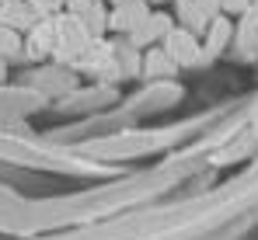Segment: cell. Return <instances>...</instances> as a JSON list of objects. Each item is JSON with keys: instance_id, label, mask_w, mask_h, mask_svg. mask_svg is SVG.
Instances as JSON below:
<instances>
[{"instance_id": "cell-13", "label": "cell", "mask_w": 258, "mask_h": 240, "mask_svg": "<svg viewBox=\"0 0 258 240\" xmlns=\"http://www.w3.org/2000/svg\"><path fill=\"white\" fill-rule=\"evenodd\" d=\"M251 4H255V0H220V11H227V14H244Z\"/></svg>"}, {"instance_id": "cell-11", "label": "cell", "mask_w": 258, "mask_h": 240, "mask_svg": "<svg viewBox=\"0 0 258 240\" xmlns=\"http://www.w3.org/2000/svg\"><path fill=\"white\" fill-rule=\"evenodd\" d=\"M18 52H21V39H18V32L7 28V25H0V59H11V56H18Z\"/></svg>"}, {"instance_id": "cell-5", "label": "cell", "mask_w": 258, "mask_h": 240, "mask_svg": "<svg viewBox=\"0 0 258 240\" xmlns=\"http://www.w3.org/2000/svg\"><path fill=\"white\" fill-rule=\"evenodd\" d=\"M230 32H234L230 18H220V14L210 18V25H206V32H203V35H206V39H203V45H206V49H203V63L213 59V56H220L223 45H230Z\"/></svg>"}, {"instance_id": "cell-7", "label": "cell", "mask_w": 258, "mask_h": 240, "mask_svg": "<svg viewBox=\"0 0 258 240\" xmlns=\"http://www.w3.org/2000/svg\"><path fill=\"white\" fill-rule=\"evenodd\" d=\"M147 14H150L147 0H143V4H122V7H112V11H108V28H112V32H126V35H129Z\"/></svg>"}, {"instance_id": "cell-3", "label": "cell", "mask_w": 258, "mask_h": 240, "mask_svg": "<svg viewBox=\"0 0 258 240\" xmlns=\"http://www.w3.org/2000/svg\"><path fill=\"white\" fill-rule=\"evenodd\" d=\"M174 28V18L171 14H164V11H150L133 32H129V45H136V49H147V45H154V42H161L168 32Z\"/></svg>"}, {"instance_id": "cell-4", "label": "cell", "mask_w": 258, "mask_h": 240, "mask_svg": "<svg viewBox=\"0 0 258 240\" xmlns=\"http://www.w3.org/2000/svg\"><path fill=\"white\" fill-rule=\"evenodd\" d=\"M52 49H56V21L52 18H39L28 28V56L42 59V56H52Z\"/></svg>"}, {"instance_id": "cell-17", "label": "cell", "mask_w": 258, "mask_h": 240, "mask_svg": "<svg viewBox=\"0 0 258 240\" xmlns=\"http://www.w3.org/2000/svg\"><path fill=\"white\" fill-rule=\"evenodd\" d=\"M154 4H171V0H154Z\"/></svg>"}, {"instance_id": "cell-2", "label": "cell", "mask_w": 258, "mask_h": 240, "mask_svg": "<svg viewBox=\"0 0 258 240\" xmlns=\"http://www.w3.org/2000/svg\"><path fill=\"white\" fill-rule=\"evenodd\" d=\"M161 42H164L161 49L168 52V59H171L174 66H199L203 63V42H199V35H192L188 28L174 25Z\"/></svg>"}, {"instance_id": "cell-9", "label": "cell", "mask_w": 258, "mask_h": 240, "mask_svg": "<svg viewBox=\"0 0 258 240\" xmlns=\"http://www.w3.org/2000/svg\"><path fill=\"white\" fill-rule=\"evenodd\" d=\"M174 11H178V18H174V21H178L181 28H188L192 35H203V32H206L210 18L196 7V0H174Z\"/></svg>"}, {"instance_id": "cell-8", "label": "cell", "mask_w": 258, "mask_h": 240, "mask_svg": "<svg viewBox=\"0 0 258 240\" xmlns=\"http://www.w3.org/2000/svg\"><path fill=\"white\" fill-rule=\"evenodd\" d=\"M77 21L87 32V39H101V32H108V7L101 0H94V4H87L84 11L77 14Z\"/></svg>"}, {"instance_id": "cell-10", "label": "cell", "mask_w": 258, "mask_h": 240, "mask_svg": "<svg viewBox=\"0 0 258 240\" xmlns=\"http://www.w3.org/2000/svg\"><path fill=\"white\" fill-rule=\"evenodd\" d=\"M140 73L143 77H168V73H178V66L168 59L164 49H147V56L140 59Z\"/></svg>"}, {"instance_id": "cell-1", "label": "cell", "mask_w": 258, "mask_h": 240, "mask_svg": "<svg viewBox=\"0 0 258 240\" xmlns=\"http://www.w3.org/2000/svg\"><path fill=\"white\" fill-rule=\"evenodd\" d=\"M56 21V49H52V56L59 59V63H74L81 52H84L87 45V32L81 28V21H77V14H59V18H52Z\"/></svg>"}, {"instance_id": "cell-6", "label": "cell", "mask_w": 258, "mask_h": 240, "mask_svg": "<svg viewBox=\"0 0 258 240\" xmlns=\"http://www.w3.org/2000/svg\"><path fill=\"white\" fill-rule=\"evenodd\" d=\"M35 21H39V18H35V11L28 7V0H7V4H0V25L14 28V32H28Z\"/></svg>"}, {"instance_id": "cell-12", "label": "cell", "mask_w": 258, "mask_h": 240, "mask_svg": "<svg viewBox=\"0 0 258 240\" xmlns=\"http://www.w3.org/2000/svg\"><path fill=\"white\" fill-rule=\"evenodd\" d=\"M67 0H28V7L35 11V18H56L63 11Z\"/></svg>"}, {"instance_id": "cell-16", "label": "cell", "mask_w": 258, "mask_h": 240, "mask_svg": "<svg viewBox=\"0 0 258 240\" xmlns=\"http://www.w3.org/2000/svg\"><path fill=\"white\" fill-rule=\"evenodd\" d=\"M4 70H7V66H4V59H0V80H4Z\"/></svg>"}, {"instance_id": "cell-14", "label": "cell", "mask_w": 258, "mask_h": 240, "mask_svg": "<svg viewBox=\"0 0 258 240\" xmlns=\"http://www.w3.org/2000/svg\"><path fill=\"white\" fill-rule=\"evenodd\" d=\"M196 7H199L206 18H216V14H220V0H196Z\"/></svg>"}, {"instance_id": "cell-15", "label": "cell", "mask_w": 258, "mask_h": 240, "mask_svg": "<svg viewBox=\"0 0 258 240\" xmlns=\"http://www.w3.org/2000/svg\"><path fill=\"white\" fill-rule=\"evenodd\" d=\"M112 7H122V4H143V0H108Z\"/></svg>"}, {"instance_id": "cell-18", "label": "cell", "mask_w": 258, "mask_h": 240, "mask_svg": "<svg viewBox=\"0 0 258 240\" xmlns=\"http://www.w3.org/2000/svg\"><path fill=\"white\" fill-rule=\"evenodd\" d=\"M0 4H7V0H0Z\"/></svg>"}]
</instances>
